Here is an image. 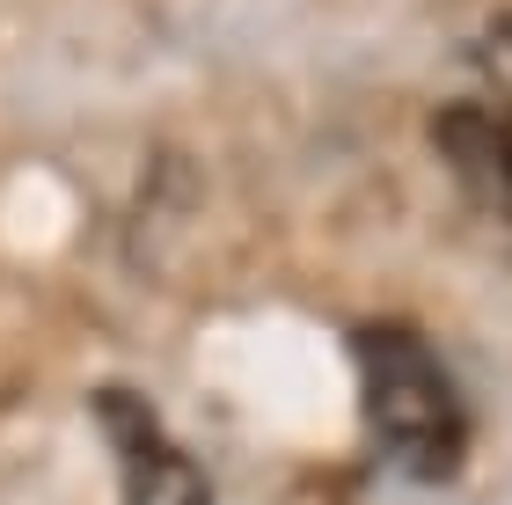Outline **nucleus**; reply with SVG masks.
Here are the masks:
<instances>
[{
	"mask_svg": "<svg viewBox=\"0 0 512 505\" xmlns=\"http://www.w3.org/2000/svg\"><path fill=\"white\" fill-rule=\"evenodd\" d=\"M352 366H359V403H366L374 447L417 484H447L469 462V410H461L439 352L410 323H359Z\"/></svg>",
	"mask_w": 512,
	"mask_h": 505,
	"instance_id": "f257e3e1",
	"label": "nucleus"
},
{
	"mask_svg": "<svg viewBox=\"0 0 512 505\" xmlns=\"http://www.w3.org/2000/svg\"><path fill=\"white\" fill-rule=\"evenodd\" d=\"M96 418H103V440H110V454H118V469H125V505H213L205 469L169 440V432H161L147 396H132V388H103Z\"/></svg>",
	"mask_w": 512,
	"mask_h": 505,
	"instance_id": "f03ea898",
	"label": "nucleus"
},
{
	"mask_svg": "<svg viewBox=\"0 0 512 505\" xmlns=\"http://www.w3.org/2000/svg\"><path fill=\"white\" fill-rule=\"evenodd\" d=\"M439 162L454 169V183L469 191L483 213L512 220V103L505 96H476V103H447L432 125Z\"/></svg>",
	"mask_w": 512,
	"mask_h": 505,
	"instance_id": "7ed1b4c3",
	"label": "nucleus"
},
{
	"mask_svg": "<svg viewBox=\"0 0 512 505\" xmlns=\"http://www.w3.org/2000/svg\"><path fill=\"white\" fill-rule=\"evenodd\" d=\"M483 66H491L498 96L512 103V15H498V30H491V44H483Z\"/></svg>",
	"mask_w": 512,
	"mask_h": 505,
	"instance_id": "20e7f679",
	"label": "nucleus"
}]
</instances>
